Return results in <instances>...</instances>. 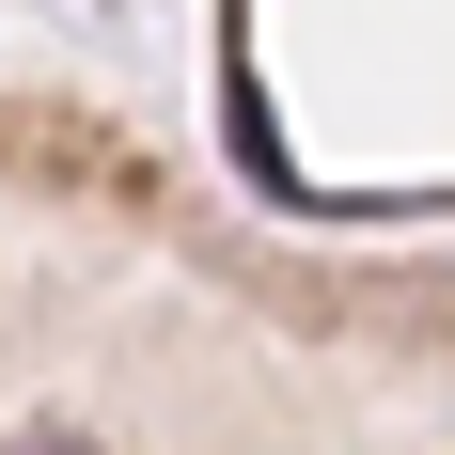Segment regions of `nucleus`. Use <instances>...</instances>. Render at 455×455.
<instances>
[{
  "label": "nucleus",
  "instance_id": "nucleus-1",
  "mask_svg": "<svg viewBox=\"0 0 455 455\" xmlns=\"http://www.w3.org/2000/svg\"><path fill=\"white\" fill-rule=\"evenodd\" d=\"M16 455H110V440H16Z\"/></svg>",
  "mask_w": 455,
  "mask_h": 455
}]
</instances>
